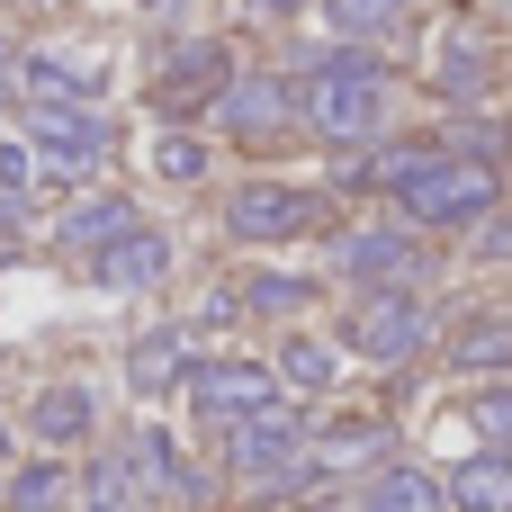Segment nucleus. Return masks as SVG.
Masks as SVG:
<instances>
[{"label": "nucleus", "mask_w": 512, "mask_h": 512, "mask_svg": "<svg viewBox=\"0 0 512 512\" xmlns=\"http://www.w3.org/2000/svg\"><path fill=\"white\" fill-rule=\"evenodd\" d=\"M288 81H297V108H306L315 144H333V153L387 144V99H396L387 54H369V45H315V54L288 63Z\"/></svg>", "instance_id": "obj_1"}, {"label": "nucleus", "mask_w": 512, "mask_h": 512, "mask_svg": "<svg viewBox=\"0 0 512 512\" xmlns=\"http://www.w3.org/2000/svg\"><path fill=\"white\" fill-rule=\"evenodd\" d=\"M333 342L351 351V369L405 378L414 360L441 351V306H432V288H351V315Z\"/></svg>", "instance_id": "obj_2"}, {"label": "nucleus", "mask_w": 512, "mask_h": 512, "mask_svg": "<svg viewBox=\"0 0 512 512\" xmlns=\"http://www.w3.org/2000/svg\"><path fill=\"white\" fill-rule=\"evenodd\" d=\"M216 225H225V243H243V252H279V243H306V234H333V189H315V180H234L225 189V207H216Z\"/></svg>", "instance_id": "obj_3"}, {"label": "nucleus", "mask_w": 512, "mask_h": 512, "mask_svg": "<svg viewBox=\"0 0 512 512\" xmlns=\"http://www.w3.org/2000/svg\"><path fill=\"white\" fill-rule=\"evenodd\" d=\"M324 270L342 288H423L432 279V234H414L405 216H360L324 234Z\"/></svg>", "instance_id": "obj_4"}, {"label": "nucleus", "mask_w": 512, "mask_h": 512, "mask_svg": "<svg viewBox=\"0 0 512 512\" xmlns=\"http://www.w3.org/2000/svg\"><path fill=\"white\" fill-rule=\"evenodd\" d=\"M198 126H216L225 144H252V153H270V144H288V135H306V108H297V81L288 72H270V63H243L216 99H207V117Z\"/></svg>", "instance_id": "obj_5"}, {"label": "nucleus", "mask_w": 512, "mask_h": 512, "mask_svg": "<svg viewBox=\"0 0 512 512\" xmlns=\"http://www.w3.org/2000/svg\"><path fill=\"white\" fill-rule=\"evenodd\" d=\"M180 405L198 414V432L216 441L225 423H252V414H270L279 405V369L270 360H252V351H198L189 360V378H180Z\"/></svg>", "instance_id": "obj_6"}, {"label": "nucleus", "mask_w": 512, "mask_h": 512, "mask_svg": "<svg viewBox=\"0 0 512 512\" xmlns=\"http://www.w3.org/2000/svg\"><path fill=\"white\" fill-rule=\"evenodd\" d=\"M306 423H315V405L279 396V405H270V414H252V423H225L207 468H216L225 486H243V495H252V486H270L288 459H306Z\"/></svg>", "instance_id": "obj_7"}, {"label": "nucleus", "mask_w": 512, "mask_h": 512, "mask_svg": "<svg viewBox=\"0 0 512 512\" xmlns=\"http://www.w3.org/2000/svg\"><path fill=\"white\" fill-rule=\"evenodd\" d=\"M234 72H243V63H234L225 36H180V45H162V63H153V117H162V126L207 117V99H216Z\"/></svg>", "instance_id": "obj_8"}, {"label": "nucleus", "mask_w": 512, "mask_h": 512, "mask_svg": "<svg viewBox=\"0 0 512 512\" xmlns=\"http://www.w3.org/2000/svg\"><path fill=\"white\" fill-rule=\"evenodd\" d=\"M27 153L54 189H81L108 153H117V126L99 108H27Z\"/></svg>", "instance_id": "obj_9"}, {"label": "nucleus", "mask_w": 512, "mask_h": 512, "mask_svg": "<svg viewBox=\"0 0 512 512\" xmlns=\"http://www.w3.org/2000/svg\"><path fill=\"white\" fill-rule=\"evenodd\" d=\"M306 459H315L333 486H360L369 468H387V459H396V423H387V414L315 405V423H306Z\"/></svg>", "instance_id": "obj_10"}, {"label": "nucleus", "mask_w": 512, "mask_h": 512, "mask_svg": "<svg viewBox=\"0 0 512 512\" xmlns=\"http://www.w3.org/2000/svg\"><path fill=\"white\" fill-rule=\"evenodd\" d=\"M270 369H279V396H297V405H333V387L351 378V351H342L333 333H315V324H288L279 351H270Z\"/></svg>", "instance_id": "obj_11"}, {"label": "nucleus", "mask_w": 512, "mask_h": 512, "mask_svg": "<svg viewBox=\"0 0 512 512\" xmlns=\"http://www.w3.org/2000/svg\"><path fill=\"white\" fill-rule=\"evenodd\" d=\"M171 234L162 225H135V234H117L108 252H90L81 270H90V288H108V297H144V288H162L171 279Z\"/></svg>", "instance_id": "obj_12"}, {"label": "nucleus", "mask_w": 512, "mask_h": 512, "mask_svg": "<svg viewBox=\"0 0 512 512\" xmlns=\"http://www.w3.org/2000/svg\"><path fill=\"white\" fill-rule=\"evenodd\" d=\"M189 360H198V333H189V324H144V333L126 342V396H135V405L180 396Z\"/></svg>", "instance_id": "obj_13"}, {"label": "nucleus", "mask_w": 512, "mask_h": 512, "mask_svg": "<svg viewBox=\"0 0 512 512\" xmlns=\"http://www.w3.org/2000/svg\"><path fill=\"white\" fill-rule=\"evenodd\" d=\"M99 54H72V45H45V54H18V90L27 108H99Z\"/></svg>", "instance_id": "obj_14"}, {"label": "nucleus", "mask_w": 512, "mask_h": 512, "mask_svg": "<svg viewBox=\"0 0 512 512\" xmlns=\"http://www.w3.org/2000/svg\"><path fill=\"white\" fill-rule=\"evenodd\" d=\"M144 225V207L126 198V189H81L63 216H54V252L63 261H90V252H108L117 234H135Z\"/></svg>", "instance_id": "obj_15"}, {"label": "nucleus", "mask_w": 512, "mask_h": 512, "mask_svg": "<svg viewBox=\"0 0 512 512\" xmlns=\"http://www.w3.org/2000/svg\"><path fill=\"white\" fill-rule=\"evenodd\" d=\"M27 441L36 450H90L99 441V396H90V378H54V387H36V405H27Z\"/></svg>", "instance_id": "obj_16"}, {"label": "nucleus", "mask_w": 512, "mask_h": 512, "mask_svg": "<svg viewBox=\"0 0 512 512\" xmlns=\"http://www.w3.org/2000/svg\"><path fill=\"white\" fill-rule=\"evenodd\" d=\"M117 459H126V477H135V504H180L189 495V459H180V441L144 414V423H126V441H117Z\"/></svg>", "instance_id": "obj_17"}, {"label": "nucleus", "mask_w": 512, "mask_h": 512, "mask_svg": "<svg viewBox=\"0 0 512 512\" xmlns=\"http://www.w3.org/2000/svg\"><path fill=\"white\" fill-rule=\"evenodd\" d=\"M441 360H450V378H512V297L504 306H477L468 324H450L441 333Z\"/></svg>", "instance_id": "obj_18"}, {"label": "nucleus", "mask_w": 512, "mask_h": 512, "mask_svg": "<svg viewBox=\"0 0 512 512\" xmlns=\"http://www.w3.org/2000/svg\"><path fill=\"white\" fill-rule=\"evenodd\" d=\"M315 297H324V288H315V270H243V279H234L243 324H279V333H288V324H306V315H315Z\"/></svg>", "instance_id": "obj_19"}, {"label": "nucleus", "mask_w": 512, "mask_h": 512, "mask_svg": "<svg viewBox=\"0 0 512 512\" xmlns=\"http://www.w3.org/2000/svg\"><path fill=\"white\" fill-rule=\"evenodd\" d=\"M351 512H450V486H441V468H423V459H387V468L360 477Z\"/></svg>", "instance_id": "obj_20"}, {"label": "nucleus", "mask_w": 512, "mask_h": 512, "mask_svg": "<svg viewBox=\"0 0 512 512\" xmlns=\"http://www.w3.org/2000/svg\"><path fill=\"white\" fill-rule=\"evenodd\" d=\"M450 512H512V450H468L450 459Z\"/></svg>", "instance_id": "obj_21"}, {"label": "nucleus", "mask_w": 512, "mask_h": 512, "mask_svg": "<svg viewBox=\"0 0 512 512\" xmlns=\"http://www.w3.org/2000/svg\"><path fill=\"white\" fill-rule=\"evenodd\" d=\"M315 9H324L333 45H369V54H378V45H396V36L414 27V9H405V0H315Z\"/></svg>", "instance_id": "obj_22"}, {"label": "nucleus", "mask_w": 512, "mask_h": 512, "mask_svg": "<svg viewBox=\"0 0 512 512\" xmlns=\"http://www.w3.org/2000/svg\"><path fill=\"white\" fill-rule=\"evenodd\" d=\"M153 180H162V189H207V180H216V144L189 135V126H162V135H153Z\"/></svg>", "instance_id": "obj_23"}, {"label": "nucleus", "mask_w": 512, "mask_h": 512, "mask_svg": "<svg viewBox=\"0 0 512 512\" xmlns=\"http://www.w3.org/2000/svg\"><path fill=\"white\" fill-rule=\"evenodd\" d=\"M423 81H432V90H441L450 108H477V99L495 90V63H486L477 45H441V54L423 63Z\"/></svg>", "instance_id": "obj_24"}, {"label": "nucleus", "mask_w": 512, "mask_h": 512, "mask_svg": "<svg viewBox=\"0 0 512 512\" xmlns=\"http://www.w3.org/2000/svg\"><path fill=\"white\" fill-rule=\"evenodd\" d=\"M459 423H468L477 450H512V378H477L459 396Z\"/></svg>", "instance_id": "obj_25"}, {"label": "nucleus", "mask_w": 512, "mask_h": 512, "mask_svg": "<svg viewBox=\"0 0 512 512\" xmlns=\"http://www.w3.org/2000/svg\"><path fill=\"white\" fill-rule=\"evenodd\" d=\"M441 153H468V162H495V171H504L512 162V126L495 108H459V117L441 126Z\"/></svg>", "instance_id": "obj_26"}, {"label": "nucleus", "mask_w": 512, "mask_h": 512, "mask_svg": "<svg viewBox=\"0 0 512 512\" xmlns=\"http://www.w3.org/2000/svg\"><path fill=\"white\" fill-rule=\"evenodd\" d=\"M72 486H81V477H72V468L45 450V459L9 468V512H63V504H72Z\"/></svg>", "instance_id": "obj_27"}, {"label": "nucleus", "mask_w": 512, "mask_h": 512, "mask_svg": "<svg viewBox=\"0 0 512 512\" xmlns=\"http://www.w3.org/2000/svg\"><path fill=\"white\" fill-rule=\"evenodd\" d=\"M72 495H81V512H144V504H135V477H126V459H117V450H90V468H81V486H72Z\"/></svg>", "instance_id": "obj_28"}, {"label": "nucleus", "mask_w": 512, "mask_h": 512, "mask_svg": "<svg viewBox=\"0 0 512 512\" xmlns=\"http://www.w3.org/2000/svg\"><path fill=\"white\" fill-rule=\"evenodd\" d=\"M36 180H45V171H36V153H27V135H0V189H18V198H27Z\"/></svg>", "instance_id": "obj_29"}, {"label": "nucleus", "mask_w": 512, "mask_h": 512, "mask_svg": "<svg viewBox=\"0 0 512 512\" xmlns=\"http://www.w3.org/2000/svg\"><path fill=\"white\" fill-rule=\"evenodd\" d=\"M477 252H486V261H512V216H504V207L477 225Z\"/></svg>", "instance_id": "obj_30"}, {"label": "nucleus", "mask_w": 512, "mask_h": 512, "mask_svg": "<svg viewBox=\"0 0 512 512\" xmlns=\"http://www.w3.org/2000/svg\"><path fill=\"white\" fill-rule=\"evenodd\" d=\"M252 18H306V0H252Z\"/></svg>", "instance_id": "obj_31"}, {"label": "nucleus", "mask_w": 512, "mask_h": 512, "mask_svg": "<svg viewBox=\"0 0 512 512\" xmlns=\"http://www.w3.org/2000/svg\"><path fill=\"white\" fill-rule=\"evenodd\" d=\"M9 90H18V45L0 36V99H9Z\"/></svg>", "instance_id": "obj_32"}, {"label": "nucleus", "mask_w": 512, "mask_h": 512, "mask_svg": "<svg viewBox=\"0 0 512 512\" xmlns=\"http://www.w3.org/2000/svg\"><path fill=\"white\" fill-rule=\"evenodd\" d=\"M9 459H18V423L0 414V468H9Z\"/></svg>", "instance_id": "obj_33"}, {"label": "nucleus", "mask_w": 512, "mask_h": 512, "mask_svg": "<svg viewBox=\"0 0 512 512\" xmlns=\"http://www.w3.org/2000/svg\"><path fill=\"white\" fill-rule=\"evenodd\" d=\"M27 9H54V0H27Z\"/></svg>", "instance_id": "obj_34"}]
</instances>
